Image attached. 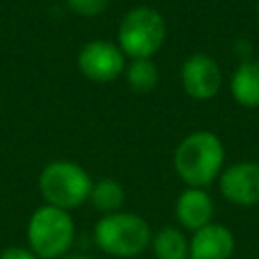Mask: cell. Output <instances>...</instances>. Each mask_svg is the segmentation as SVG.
Listing matches in <instances>:
<instances>
[{"mask_svg":"<svg viewBox=\"0 0 259 259\" xmlns=\"http://www.w3.org/2000/svg\"><path fill=\"white\" fill-rule=\"evenodd\" d=\"M0 259H38L28 247H18V245H12V247H6L2 253H0Z\"/></svg>","mask_w":259,"mask_h":259,"instance_id":"cell-16","label":"cell"},{"mask_svg":"<svg viewBox=\"0 0 259 259\" xmlns=\"http://www.w3.org/2000/svg\"><path fill=\"white\" fill-rule=\"evenodd\" d=\"M123 79L134 93H152L160 83V69L152 59H130L123 71Z\"/></svg>","mask_w":259,"mask_h":259,"instance_id":"cell-13","label":"cell"},{"mask_svg":"<svg viewBox=\"0 0 259 259\" xmlns=\"http://www.w3.org/2000/svg\"><path fill=\"white\" fill-rule=\"evenodd\" d=\"M257 18H259V0H257Z\"/></svg>","mask_w":259,"mask_h":259,"instance_id":"cell-18","label":"cell"},{"mask_svg":"<svg viewBox=\"0 0 259 259\" xmlns=\"http://www.w3.org/2000/svg\"><path fill=\"white\" fill-rule=\"evenodd\" d=\"M93 178L89 172L71 160H53L38 174V190L45 204L73 210L89 200Z\"/></svg>","mask_w":259,"mask_h":259,"instance_id":"cell-4","label":"cell"},{"mask_svg":"<svg viewBox=\"0 0 259 259\" xmlns=\"http://www.w3.org/2000/svg\"><path fill=\"white\" fill-rule=\"evenodd\" d=\"M166 40V18L152 6L130 8L117 26V47L127 59H152Z\"/></svg>","mask_w":259,"mask_h":259,"instance_id":"cell-5","label":"cell"},{"mask_svg":"<svg viewBox=\"0 0 259 259\" xmlns=\"http://www.w3.org/2000/svg\"><path fill=\"white\" fill-rule=\"evenodd\" d=\"M219 190L235 206L259 204V162H237L223 168Z\"/></svg>","mask_w":259,"mask_h":259,"instance_id":"cell-8","label":"cell"},{"mask_svg":"<svg viewBox=\"0 0 259 259\" xmlns=\"http://www.w3.org/2000/svg\"><path fill=\"white\" fill-rule=\"evenodd\" d=\"M109 2L111 0H65L67 8L73 14L83 16V18H93V16L103 14L109 8Z\"/></svg>","mask_w":259,"mask_h":259,"instance_id":"cell-15","label":"cell"},{"mask_svg":"<svg viewBox=\"0 0 259 259\" xmlns=\"http://www.w3.org/2000/svg\"><path fill=\"white\" fill-rule=\"evenodd\" d=\"M172 164L176 176L186 186L204 188L212 184L225 168V146L214 132H192L178 142Z\"/></svg>","mask_w":259,"mask_h":259,"instance_id":"cell-1","label":"cell"},{"mask_svg":"<svg viewBox=\"0 0 259 259\" xmlns=\"http://www.w3.org/2000/svg\"><path fill=\"white\" fill-rule=\"evenodd\" d=\"M180 83L188 97L206 101L212 99L223 85V73L219 63L206 53H194L186 57L180 67Z\"/></svg>","mask_w":259,"mask_h":259,"instance_id":"cell-7","label":"cell"},{"mask_svg":"<svg viewBox=\"0 0 259 259\" xmlns=\"http://www.w3.org/2000/svg\"><path fill=\"white\" fill-rule=\"evenodd\" d=\"M235 235L229 227L208 223L188 239V259H231Z\"/></svg>","mask_w":259,"mask_h":259,"instance_id":"cell-9","label":"cell"},{"mask_svg":"<svg viewBox=\"0 0 259 259\" xmlns=\"http://www.w3.org/2000/svg\"><path fill=\"white\" fill-rule=\"evenodd\" d=\"M174 214L176 221L182 229L186 231H198L204 225L212 223V214H214V204L210 194L204 188H192L186 186L174 204Z\"/></svg>","mask_w":259,"mask_h":259,"instance_id":"cell-10","label":"cell"},{"mask_svg":"<svg viewBox=\"0 0 259 259\" xmlns=\"http://www.w3.org/2000/svg\"><path fill=\"white\" fill-rule=\"evenodd\" d=\"M231 95L247 109L259 107V61H243L231 75Z\"/></svg>","mask_w":259,"mask_h":259,"instance_id":"cell-11","label":"cell"},{"mask_svg":"<svg viewBox=\"0 0 259 259\" xmlns=\"http://www.w3.org/2000/svg\"><path fill=\"white\" fill-rule=\"evenodd\" d=\"M75 243V223L69 210L40 204L26 223V247L38 259H61Z\"/></svg>","mask_w":259,"mask_h":259,"instance_id":"cell-3","label":"cell"},{"mask_svg":"<svg viewBox=\"0 0 259 259\" xmlns=\"http://www.w3.org/2000/svg\"><path fill=\"white\" fill-rule=\"evenodd\" d=\"M87 202H91V206L95 210H99L101 214L117 212V210H121V206L125 202V188L119 180L101 178V180L93 182Z\"/></svg>","mask_w":259,"mask_h":259,"instance_id":"cell-14","label":"cell"},{"mask_svg":"<svg viewBox=\"0 0 259 259\" xmlns=\"http://www.w3.org/2000/svg\"><path fill=\"white\" fill-rule=\"evenodd\" d=\"M127 57L117 42L107 38H91L77 53V69L95 83H109L123 77Z\"/></svg>","mask_w":259,"mask_h":259,"instance_id":"cell-6","label":"cell"},{"mask_svg":"<svg viewBox=\"0 0 259 259\" xmlns=\"http://www.w3.org/2000/svg\"><path fill=\"white\" fill-rule=\"evenodd\" d=\"M95 245L109 257L134 259L140 257L152 241V229L148 221L130 210H117L103 214L93 227Z\"/></svg>","mask_w":259,"mask_h":259,"instance_id":"cell-2","label":"cell"},{"mask_svg":"<svg viewBox=\"0 0 259 259\" xmlns=\"http://www.w3.org/2000/svg\"><path fill=\"white\" fill-rule=\"evenodd\" d=\"M61 259H97V257H93V255H89V253H67V255L61 257Z\"/></svg>","mask_w":259,"mask_h":259,"instance_id":"cell-17","label":"cell"},{"mask_svg":"<svg viewBox=\"0 0 259 259\" xmlns=\"http://www.w3.org/2000/svg\"><path fill=\"white\" fill-rule=\"evenodd\" d=\"M150 247L156 259H188V239L182 229L172 225L152 233Z\"/></svg>","mask_w":259,"mask_h":259,"instance_id":"cell-12","label":"cell"}]
</instances>
